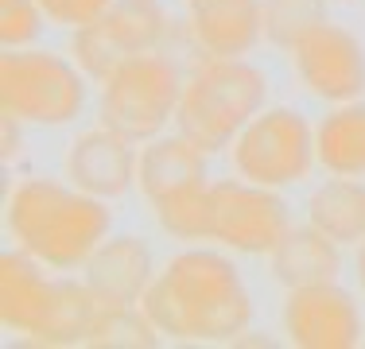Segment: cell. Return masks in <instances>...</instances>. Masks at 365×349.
Segmentation results:
<instances>
[{
  "instance_id": "cell-1",
  "label": "cell",
  "mask_w": 365,
  "mask_h": 349,
  "mask_svg": "<svg viewBox=\"0 0 365 349\" xmlns=\"http://www.w3.org/2000/svg\"><path fill=\"white\" fill-rule=\"evenodd\" d=\"M144 314L171 342H210L233 345L253 326V295L241 268L225 252L182 249L155 272L144 295Z\"/></svg>"
},
{
  "instance_id": "cell-2",
  "label": "cell",
  "mask_w": 365,
  "mask_h": 349,
  "mask_svg": "<svg viewBox=\"0 0 365 349\" xmlns=\"http://www.w3.org/2000/svg\"><path fill=\"white\" fill-rule=\"evenodd\" d=\"M113 214L106 198H93L63 179H20L8 194V233L55 272H74L109 237Z\"/></svg>"
},
{
  "instance_id": "cell-3",
  "label": "cell",
  "mask_w": 365,
  "mask_h": 349,
  "mask_svg": "<svg viewBox=\"0 0 365 349\" xmlns=\"http://www.w3.org/2000/svg\"><path fill=\"white\" fill-rule=\"evenodd\" d=\"M264 101L268 78L249 58H198L182 82L175 132L195 140L202 152H225Z\"/></svg>"
},
{
  "instance_id": "cell-4",
  "label": "cell",
  "mask_w": 365,
  "mask_h": 349,
  "mask_svg": "<svg viewBox=\"0 0 365 349\" xmlns=\"http://www.w3.org/2000/svg\"><path fill=\"white\" fill-rule=\"evenodd\" d=\"M182 82H187V74L168 51H148V55L128 58L101 82V125L133 144H148V140L163 136L168 125H175Z\"/></svg>"
},
{
  "instance_id": "cell-5",
  "label": "cell",
  "mask_w": 365,
  "mask_h": 349,
  "mask_svg": "<svg viewBox=\"0 0 365 349\" xmlns=\"http://www.w3.org/2000/svg\"><path fill=\"white\" fill-rule=\"evenodd\" d=\"M86 105V70L55 51L16 47L0 55V109L20 125L58 128Z\"/></svg>"
},
{
  "instance_id": "cell-6",
  "label": "cell",
  "mask_w": 365,
  "mask_h": 349,
  "mask_svg": "<svg viewBox=\"0 0 365 349\" xmlns=\"http://www.w3.org/2000/svg\"><path fill=\"white\" fill-rule=\"evenodd\" d=\"M233 167L241 179L260 182V187H295L311 174L319 163L315 152V128L299 109L288 105H264L230 147Z\"/></svg>"
},
{
  "instance_id": "cell-7",
  "label": "cell",
  "mask_w": 365,
  "mask_h": 349,
  "mask_svg": "<svg viewBox=\"0 0 365 349\" xmlns=\"http://www.w3.org/2000/svg\"><path fill=\"white\" fill-rule=\"evenodd\" d=\"M168 35H171V16L160 0H113L101 20L74 31L71 55L86 70V78L106 82L128 58L163 51Z\"/></svg>"
},
{
  "instance_id": "cell-8",
  "label": "cell",
  "mask_w": 365,
  "mask_h": 349,
  "mask_svg": "<svg viewBox=\"0 0 365 349\" xmlns=\"http://www.w3.org/2000/svg\"><path fill=\"white\" fill-rule=\"evenodd\" d=\"M214 241L230 252L245 256H268L284 233L292 229V209L280 198V190L260 187L249 179H214Z\"/></svg>"
},
{
  "instance_id": "cell-9",
  "label": "cell",
  "mask_w": 365,
  "mask_h": 349,
  "mask_svg": "<svg viewBox=\"0 0 365 349\" xmlns=\"http://www.w3.org/2000/svg\"><path fill=\"white\" fill-rule=\"evenodd\" d=\"M295 78L311 98L327 105L358 101L365 93V47L350 28L323 20L288 51Z\"/></svg>"
},
{
  "instance_id": "cell-10",
  "label": "cell",
  "mask_w": 365,
  "mask_h": 349,
  "mask_svg": "<svg viewBox=\"0 0 365 349\" xmlns=\"http://www.w3.org/2000/svg\"><path fill=\"white\" fill-rule=\"evenodd\" d=\"M284 334L299 349H354L361 345V311L338 279L292 287L280 311Z\"/></svg>"
},
{
  "instance_id": "cell-11",
  "label": "cell",
  "mask_w": 365,
  "mask_h": 349,
  "mask_svg": "<svg viewBox=\"0 0 365 349\" xmlns=\"http://www.w3.org/2000/svg\"><path fill=\"white\" fill-rule=\"evenodd\" d=\"M136 167H140V147L106 125L82 132L66 147L63 160L66 182H74L78 190H86L93 198H106V202L125 198L133 190Z\"/></svg>"
},
{
  "instance_id": "cell-12",
  "label": "cell",
  "mask_w": 365,
  "mask_h": 349,
  "mask_svg": "<svg viewBox=\"0 0 365 349\" xmlns=\"http://www.w3.org/2000/svg\"><path fill=\"white\" fill-rule=\"evenodd\" d=\"M187 39L198 58H245L264 39V0H187Z\"/></svg>"
},
{
  "instance_id": "cell-13",
  "label": "cell",
  "mask_w": 365,
  "mask_h": 349,
  "mask_svg": "<svg viewBox=\"0 0 365 349\" xmlns=\"http://www.w3.org/2000/svg\"><path fill=\"white\" fill-rule=\"evenodd\" d=\"M82 279L106 307H140L155 279L152 244L133 233L106 237L82 264Z\"/></svg>"
},
{
  "instance_id": "cell-14",
  "label": "cell",
  "mask_w": 365,
  "mask_h": 349,
  "mask_svg": "<svg viewBox=\"0 0 365 349\" xmlns=\"http://www.w3.org/2000/svg\"><path fill=\"white\" fill-rule=\"evenodd\" d=\"M51 272L43 260L24 252L20 244L0 252V322L8 334H24L28 342H36L58 287V276Z\"/></svg>"
},
{
  "instance_id": "cell-15",
  "label": "cell",
  "mask_w": 365,
  "mask_h": 349,
  "mask_svg": "<svg viewBox=\"0 0 365 349\" xmlns=\"http://www.w3.org/2000/svg\"><path fill=\"white\" fill-rule=\"evenodd\" d=\"M268 268L272 279L280 287H311V283H327L338 279L342 272V244L330 241L323 229L315 225H292L284 233V241L268 252Z\"/></svg>"
},
{
  "instance_id": "cell-16",
  "label": "cell",
  "mask_w": 365,
  "mask_h": 349,
  "mask_svg": "<svg viewBox=\"0 0 365 349\" xmlns=\"http://www.w3.org/2000/svg\"><path fill=\"white\" fill-rule=\"evenodd\" d=\"M206 155L195 140H187L182 132L175 136H155L140 147V167H136V187L148 202L168 198L175 190L190 187V182H206Z\"/></svg>"
},
{
  "instance_id": "cell-17",
  "label": "cell",
  "mask_w": 365,
  "mask_h": 349,
  "mask_svg": "<svg viewBox=\"0 0 365 349\" xmlns=\"http://www.w3.org/2000/svg\"><path fill=\"white\" fill-rule=\"evenodd\" d=\"M319 167L346 179H365V101H342L315 128Z\"/></svg>"
},
{
  "instance_id": "cell-18",
  "label": "cell",
  "mask_w": 365,
  "mask_h": 349,
  "mask_svg": "<svg viewBox=\"0 0 365 349\" xmlns=\"http://www.w3.org/2000/svg\"><path fill=\"white\" fill-rule=\"evenodd\" d=\"M307 222L338 244H361L365 241V182L346 179V174L319 182L307 194Z\"/></svg>"
},
{
  "instance_id": "cell-19",
  "label": "cell",
  "mask_w": 365,
  "mask_h": 349,
  "mask_svg": "<svg viewBox=\"0 0 365 349\" xmlns=\"http://www.w3.org/2000/svg\"><path fill=\"white\" fill-rule=\"evenodd\" d=\"M155 225L168 237H175L182 244H198V241H214V198H210V179L206 182H190V187L175 190L168 198H155Z\"/></svg>"
},
{
  "instance_id": "cell-20",
  "label": "cell",
  "mask_w": 365,
  "mask_h": 349,
  "mask_svg": "<svg viewBox=\"0 0 365 349\" xmlns=\"http://www.w3.org/2000/svg\"><path fill=\"white\" fill-rule=\"evenodd\" d=\"M160 342L163 334L152 326L144 307H101L90 334L93 349H152Z\"/></svg>"
},
{
  "instance_id": "cell-21",
  "label": "cell",
  "mask_w": 365,
  "mask_h": 349,
  "mask_svg": "<svg viewBox=\"0 0 365 349\" xmlns=\"http://www.w3.org/2000/svg\"><path fill=\"white\" fill-rule=\"evenodd\" d=\"M327 20V0H264V43L292 51Z\"/></svg>"
},
{
  "instance_id": "cell-22",
  "label": "cell",
  "mask_w": 365,
  "mask_h": 349,
  "mask_svg": "<svg viewBox=\"0 0 365 349\" xmlns=\"http://www.w3.org/2000/svg\"><path fill=\"white\" fill-rule=\"evenodd\" d=\"M47 28L39 0H0V47L16 51V47H31V43Z\"/></svg>"
},
{
  "instance_id": "cell-23",
  "label": "cell",
  "mask_w": 365,
  "mask_h": 349,
  "mask_svg": "<svg viewBox=\"0 0 365 349\" xmlns=\"http://www.w3.org/2000/svg\"><path fill=\"white\" fill-rule=\"evenodd\" d=\"M109 4H113V0H39L47 24L66 28V31L90 28L93 20H101V16L109 12Z\"/></svg>"
},
{
  "instance_id": "cell-24",
  "label": "cell",
  "mask_w": 365,
  "mask_h": 349,
  "mask_svg": "<svg viewBox=\"0 0 365 349\" xmlns=\"http://www.w3.org/2000/svg\"><path fill=\"white\" fill-rule=\"evenodd\" d=\"M358 283H361V291H365V241L358 244Z\"/></svg>"
}]
</instances>
